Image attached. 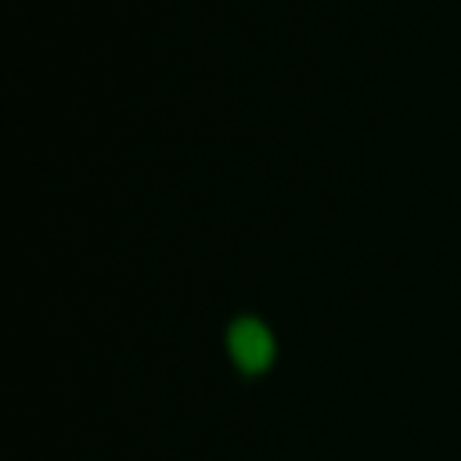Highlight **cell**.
Segmentation results:
<instances>
[{
  "mask_svg": "<svg viewBox=\"0 0 461 461\" xmlns=\"http://www.w3.org/2000/svg\"><path fill=\"white\" fill-rule=\"evenodd\" d=\"M223 357L238 371V382H259L277 364V335L259 313L238 310L223 324Z\"/></svg>",
  "mask_w": 461,
  "mask_h": 461,
  "instance_id": "cell-1",
  "label": "cell"
}]
</instances>
